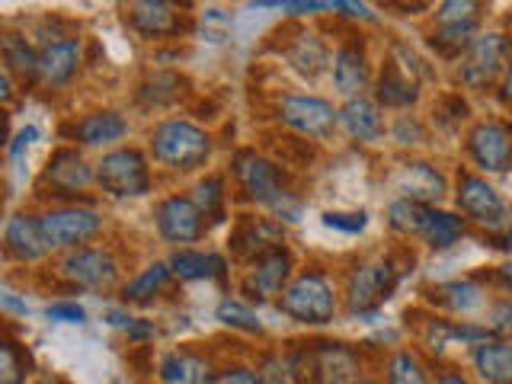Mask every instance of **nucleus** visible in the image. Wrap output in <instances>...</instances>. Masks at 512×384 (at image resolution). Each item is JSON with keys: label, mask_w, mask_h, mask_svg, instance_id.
Returning a JSON list of instances; mask_svg holds the SVG:
<instances>
[{"label": "nucleus", "mask_w": 512, "mask_h": 384, "mask_svg": "<svg viewBox=\"0 0 512 384\" xmlns=\"http://www.w3.org/2000/svg\"><path fill=\"white\" fill-rule=\"evenodd\" d=\"M324 224L336 231H346V234H359L368 224V215L365 212H327Z\"/></svg>", "instance_id": "43"}, {"label": "nucleus", "mask_w": 512, "mask_h": 384, "mask_svg": "<svg viewBox=\"0 0 512 384\" xmlns=\"http://www.w3.org/2000/svg\"><path fill=\"white\" fill-rule=\"evenodd\" d=\"M384 384H432V378L413 349H394L384 362Z\"/></svg>", "instance_id": "31"}, {"label": "nucleus", "mask_w": 512, "mask_h": 384, "mask_svg": "<svg viewBox=\"0 0 512 384\" xmlns=\"http://www.w3.org/2000/svg\"><path fill=\"white\" fill-rule=\"evenodd\" d=\"M96 183L116 199H138L151 192V167L138 148H116L100 157Z\"/></svg>", "instance_id": "8"}, {"label": "nucleus", "mask_w": 512, "mask_h": 384, "mask_svg": "<svg viewBox=\"0 0 512 384\" xmlns=\"http://www.w3.org/2000/svg\"><path fill=\"white\" fill-rule=\"evenodd\" d=\"M314 384H356L359 356L343 343H314L308 352Z\"/></svg>", "instance_id": "17"}, {"label": "nucleus", "mask_w": 512, "mask_h": 384, "mask_svg": "<svg viewBox=\"0 0 512 384\" xmlns=\"http://www.w3.org/2000/svg\"><path fill=\"white\" fill-rule=\"evenodd\" d=\"M509 64H512V36H506V32H480L468 52L458 58L455 80L461 90L487 93L500 87Z\"/></svg>", "instance_id": "2"}, {"label": "nucleus", "mask_w": 512, "mask_h": 384, "mask_svg": "<svg viewBox=\"0 0 512 384\" xmlns=\"http://www.w3.org/2000/svg\"><path fill=\"white\" fill-rule=\"evenodd\" d=\"M340 128L349 138L365 141V144L384 138V132H388V125H384V116H381V106L375 100H368V96H352V100L343 103Z\"/></svg>", "instance_id": "23"}, {"label": "nucleus", "mask_w": 512, "mask_h": 384, "mask_svg": "<svg viewBox=\"0 0 512 384\" xmlns=\"http://www.w3.org/2000/svg\"><path fill=\"white\" fill-rule=\"evenodd\" d=\"M397 189L404 192V199L420 205H439L448 192V180L439 167H432L429 160H410L397 173Z\"/></svg>", "instance_id": "18"}, {"label": "nucleus", "mask_w": 512, "mask_h": 384, "mask_svg": "<svg viewBox=\"0 0 512 384\" xmlns=\"http://www.w3.org/2000/svg\"><path fill=\"white\" fill-rule=\"evenodd\" d=\"M429 301L436 304L442 311H452V314H474L477 308H484V288H480L474 279H455V282H442L429 292Z\"/></svg>", "instance_id": "27"}, {"label": "nucleus", "mask_w": 512, "mask_h": 384, "mask_svg": "<svg viewBox=\"0 0 512 384\" xmlns=\"http://www.w3.org/2000/svg\"><path fill=\"white\" fill-rule=\"evenodd\" d=\"M487 327H490L496 336H503V340H512V298H503V301H496V304H493Z\"/></svg>", "instance_id": "42"}, {"label": "nucleus", "mask_w": 512, "mask_h": 384, "mask_svg": "<svg viewBox=\"0 0 512 384\" xmlns=\"http://www.w3.org/2000/svg\"><path fill=\"white\" fill-rule=\"evenodd\" d=\"M292 253L285 247H276L263 256H256V260L247 266L244 279H240V295L247 301H272L276 295H282L288 282H292Z\"/></svg>", "instance_id": "11"}, {"label": "nucleus", "mask_w": 512, "mask_h": 384, "mask_svg": "<svg viewBox=\"0 0 512 384\" xmlns=\"http://www.w3.org/2000/svg\"><path fill=\"white\" fill-rule=\"evenodd\" d=\"M29 375V352L20 343H0V384H23Z\"/></svg>", "instance_id": "35"}, {"label": "nucleus", "mask_w": 512, "mask_h": 384, "mask_svg": "<svg viewBox=\"0 0 512 384\" xmlns=\"http://www.w3.org/2000/svg\"><path fill=\"white\" fill-rule=\"evenodd\" d=\"M279 122L304 138H327L340 125V109L311 93H288L279 103Z\"/></svg>", "instance_id": "12"}, {"label": "nucleus", "mask_w": 512, "mask_h": 384, "mask_svg": "<svg viewBox=\"0 0 512 384\" xmlns=\"http://www.w3.org/2000/svg\"><path fill=\"white\" fill-rule=\"evenodd\" d=\"M0 87H4V90H0V93H4V100H13V74L10 71H0Z\"/></svg>", "instance_id": "52"}, {"label": "nucleus", "mask_w": 512, "mask_h": 384, "mask_svg": "<svg viewBox=\"0 0 512 384\" xmlns=\"http://www.w3.org/2000/svg\"><path fill=\"white\" fill-rule=\"evenodd\" d=\"M496 282H500L506 292H512V263H503V266H496Z\"/></svg>", "instance_id": "51"}, {"label": "nucleus", "mask_w": 512, "mask_h": 384, "mask_svg": "<svg viewBox=\"0 0 512 384\" xmlns=\"http://www.w3.org/2000/svg\"><path fill=\"white\" fill-rule=\"evenodd\" d=\"M279 311L298 324H330L336 314V288L327 279L324 269H304L288 282V288L279 295Z\"/></svg>", "instance_id": "4"}, {"label": "nucleus", "mask_w": 512, "mask_h": 384, "mask_svg": "<svg viewBox=\"0 0 512 384\" xmlns=\"http://www.w3.org/2000/svg\"><path fill=\"white\" fill-rule=\"evenodd\" d=\"M218 320L221 324H228L234 330H247V333H263V324H260V317H256L244 301H234V298H224L218 304Z\"/></svg>", "instance_id": "38"}, {"label": "nucleus", "mask_w": 512, "mask_h": 384, "mask_svg": "<svg viewBox=\"0 0 512 384\" xmlns=\"http://www.w3.org/2000/svg\"><path fill=\"white\" fill-rule=\"evenodd\" d=\"M333 87L340 90L346 100H352V96H359V90L368 87V80H372V68H368V55L365 48L356 45V42H346L336 48L333 55Z\"/></svg>", "instance_id": "21"}, {"label": "nucleus", "mask_w": 512, "mask_h": 384, "mask_svg": "<svg viewBox=\"0 0 512 384\" xmlns=\"http://www.w3.org/2000/svg\"><path fill=\"white\" fill-rule=\"evenodd\" d=\"M455 202L458 215L474 221L477 228H484L490 234H500L509 228V205L496 192V186L474 170H458L455 176Z\"/></svg>", "instance_id": "5"}, {"label": "nucleus", "mask_w": 512, "mask_h": 384, "mask_svg": "<svg viewBox=\"0 0 512 384\" xmlns=\"http://www.w3.org/2000/svg\"><path fill=\"white\" fill-rule=\"evenodd\" d=\"M4 308H10V311H20V314H26V311H29L26 304H20V301L13 298V292H4Z\"/></svg>", "instance_id": "53"}, {"label": "nucleus", "mask_w": 512, "mask_h": 384, "mask_svg": "<svg viewBox=\"0 0 512 384\" xmlns=\"http://www.w3.org/2000/svg\"><path fill=\"white\" fill-rule=\"evenodd\" d=\"M496 100H500V106L512 109V64L506 68L503 80H500V87H496Z\"/></svg>", "instance_id": "49"}, {"label": "nucleus", "mask_w": 512, "mask_h": 384, "mask_svg": "<svg viewBox=\"0 0 512 384\" xmlns=\"http://www.w3.org/2000/svg\"><path fill=\"white\" fill-rule=\"evenodd\" d=\"M471 365L484 384H512V340L493 336L471 349Z\"/></svg>", "instance_id": "24"}, {"label": "nucleus", "mask_w": 512, "mask_h": 384, "mask_svg": "<svg viewBox=\"0 0 512 384\" xmlns=\"http://www.w3.org/2000/svg\"><path fill=\"white\" fill-rule=\"evenodd\" d=\"M282 237H285V231H282L279 221L263 218V215H240L228 244H231V253L237 256V260L253 263L256 256L282 247Z\"/></svg>", "instance_id": "14"}, {"label": "nucleus", "mask_w": 512, "mask_h": 384, "mask_svg": "<svg viewBox=\"0 0 512 384\" xmlns=\"http://www.w3.org/2000/svg\"><path fill=\"white\" fill-rule=\"evenodd\" d=\"M58 276L74 288L103 292V288H112V282H116L119 263L106 247H77L58 260Z\"/></svg>", "instance_id": "9"}, {"label": "nucleus", "mask_w": 512, "mask_h": 384, "mask_svg": "<svg viewBox=\"0 0 512 384\" xmlns=\"http://www.w3.org/2000/svg\"><path fill=\"white\" fill-rule=\"evenodd\" d=\"M432 384H474L468 375H461L458 368H436V378Z\"/></svg>", "instance_id": "48"}, {"label": "nucleus", "mask_w": 512, "mask_h": 384, "mask_svg": "<svg viewBox=\"0 0 512 384\" xmlns=\"http://www.w3.org/2000/svg\"><path fill=\"white\" fill-rule=\"evenodd\" d=\"M231 173H234L237 186L244 189V196L250 202L269 205L279 218L295 221L298 202L292 199V192H288V176H285V170L276 164V160L256 154L253 148H244V151L234 154Z\"/></svg>", "instance_id": "1"}, {"label": "nucleus", "mask_w": 512, "mask_h": 384, "mask_svg": "<svg viewBox=\"0 0 512 384\" xmlns=\"http://www.w3.org/2000/svg\"><path fill=\"white\" fill-rule=\"evenodd\" d=\"M170 276H173L170 263H151L148 269L141 272V276H135L128 285H122V301L125 304L128 301H132V304H144V301L157 298L167 288Z\"/></svg>", "instance_id": "32"}, {"label": "nucleus", "mask_w": 512, "mask_h": 384, "mask_svg": "<svg viewBox=\"0 0 512 384\" xmlns=\"http://www.w3.org/2000/svg\"><path fill=\"white\" fill-rule=\"evenodd\" d=\"M192 202L199 205V212L205 218H218L224 212V202H228V189H224L221 176H205L196 186H192Z\"/></svg>", "instance_id": "33"}, {"label": "nucleus", "mask_w": 512, "mask_h": 384, "mask_svg": "<svg viewBox=\"0 0 512 384\" xmlns=\"http://www.w3.org/2000/svg\"><path fill=\"white\" fill-rule=\"evenodd\" d=\"M256 375H260L263 384H298V372L292 368V362L282 356H263Z\"/></svg>", "instance_id": "39"}, {"label": "nucleus", "mask_w": 512, "mask_h": 384, "mask_svg": "<svg viewBox=\"0 0 512 384\" xmlns=\"http://www.w3.org/2000/svg\"><path fill=\"white\" fill-rule=\"evenodd\" d=\"M157 231L170 244H192L205 234V215L199 212V205L186 196H170L157 205L154 212Z\"/></svg>", "instance_id": "15"}, {"label": "nucleus", "mask_w": 512, "mask_h": 384, "mask_svg": "<svg viewBox=\"0 0 512 384\" xmlns=\"http://www.w3.org/2000/svg\"><path fill=\"white\" fill-rule=\"evenodd\" d=\"M125 20L144 39H170V36H180L186 29L183 13H176V7L164 4V0H138V4H128Z\"/></svg>", "instance_id": "16"}, {"label": "nucleus", "mask_w": 512, "mask_h": 384, "mask_svg": "<svg viewBox=\"0 0 512 384\" xmlns=\"http://www.w3.org/2000/svg\"><path fill=\"white\" fill-rule=\"evenodd\" d=\"M151 157L170 170H196L212 157V138L186 119L160 122L148 138Z\"/></svg>", "instance_id": "3"}, {"label": "nucleus", "mask_w": 512, "mask_h": 384, "mask_svg": "<svg viewBox=\"0 0 512 384\" xmlns=\"http://www.w3.org/2000/svg\"><path fill=\"white\" fill-rule=\"evenodd\" d=\"M423 208H426V205L410 202V199H404V196L394 199V202L388 205V224H391V231H394V234H404V237L420 234Z\"/></svg>", "instance_id": "34"}, {"label": "nucleus", "mask_w": 512, "mask_h": 384, "mask_svg": "<svg viewBox=\"0 0 512 384\" xmlns=\"http://www.w3.org/2000/svg\"><path fill=\"white\" fill-rule=\"evenodd\" d=\"M416 100H420L416 77H410L394 58H388L375 77V103L384 109H410L416 106Z\"/></svg>", "instance_id": "20"}, {"label": "nucleus", "mask_w": 512, "mask_h": 384, "mask_svg": "<svg viewBox=\"0 0 512 384\" xmlns=\"http://www.w3.org/2000/svg\"><path fill=\"white\" fill-rule=\"evenodd\" d=\"M474 20H484V4H477V0H445V4H439L436 13H432V23L436 26L474 23Z\"/></svg>", "instance_id": "37"}, {"label": "nucleus", "mask_w": 512, "mask_h": 384, "mask_svg": "<svg viewBox=\"0 0 512 384\" xmlns=\"http://www.w3.org/2000/svg\"><path fill=\"white\" fill-rule=\"evenodd\" d=\"M128 135V122L119 116L116 109H100V112H90V116L77 119L71 125V138L87 144V148H100V144H112Z\"/></svg>", "instance_id": "26"}, {"label": "nucleus", "mask_w": 512, "mask_h": 384, "mask_svg": "<svg viewBox=\"0 0 512 384\" xmlns=\"http://www.w3.org/2000/svg\"><path fill=\"white\" fill-rule=\"evenodd\" d=\"M0 52H4V71H10L13 77H20L23 84L39 80V52L23 36H16V32H4V39H0Z\"/></svg>", "instance_id": "29"}, {"label": "nucleus", "mask_w": 512, "mask_h": 384, "mask_svg": "<svg viewBox=\"0 0 512 384\" xmlns=\"http://www.w3.org/2000/svg\"><path fill=\"white\" fill-rule=\"evenodd\" d=\"M176 84H183V77L180 74H151L144 84L138 87V100L141 103H148V106H167V103H176V90H167V87H176Z\"/></svg>", "instance_id": "36"}, {"label": "nucleus", "mask_w": 512, "mask_h": 384, "mask_svg": "<svg viewBox=\"0 0 512 384\" xmlns=\"http://www.w3.org/2000/svg\"><path fill=\"white\" fill-rule=\"evenodd\" d=\"M170 269L176 279L196 282V279H224L228 276V263L218 253H202V250H176L170 256Z\"/></svg>", "instance_id": "28"}, {"label": "nucleus", "mask_w": 512, "mask_h": 384, "mask_svg": "<svg viewBox=\"0 0 512 384\" xmlns=\"http://www.w3.org/2000/svg\"><path fill=\"white\" fill-rule=\"evenodd\" d=\"M39 138V132H36V128H23V132L20 135H16V141L10 144V157H16V154H20L23 148H26V144H32V141H36Z\"/></svg>", "instance_id": "50"}, {"label": "nucleus", "mask_w": 512, "mask_h": 384, "mask_svg": "<svg viewBox=\"0 0 512 384\" xmlns=\"http://www.w3.org/2000/svg\"><path fill=\"white\" fill-rule=\"evenodd\" d=\"M468 234V218H461L455 212H445L439 205H426L423 208V224H420V237L426 247L432 250H448L455 247L458 240Z\"/></svg>", "instance_id": "25"}, {"label": "nucleus", "mask_w": 512, "mask_h": 384, "mask_svg": "<svg viewBox=\"0 0 512 384\" xmlns=\"http://www.w3.org/2000/svg\"><path fill=\"white\" fill-rule=\"evenodd\" d=\"M39 221H42V234L48 240V250H77L103 228V218L80 205L48 208Z\"/></svg>", "instance_id": "10"}, {"label": "nucleus", "mask_w": 512, "mask_h": 384, "mask_svg": "<svg viewBox=\"0 0 512 384\" xmlns=\"http://www.w3.org/2000/svg\"><path fill=\"white\" fill-rule=\"evenodd\" d=\"M400 282V269L394 260H365L359 266L349 269L346 276V311L349 314H368L375 311L378 304H384Z\"/></svg>", "instance_id": "7"}, {"label": "nucleus", "mask_w": 512, "mask_h": 384, "mask_svg": "<svg viewBox=\"0 0 512 384\" xmlns=\"http://www.w3.org/2000/svg\"><path fill=\"white\" fill-rule=\"evenodd\" d=\"M4 253L20 263H36L48 253V240L42 234V221L26 212H16L4 224Z\"/></svg>", "instance_id": "19"}, {"label": "nucleus", "mask_w": 512, "mask_h": 384, "mask_svg": "<svg viewBox=\"0 0 512 384\" xmlns=\"http://www.w3.org/2000/svg\"><path fill=\"white\" fill-rule=\"evenodd\" d=\"M48 317H52V320H64V324H80V320H84L87 314L74 301H55V304H48Z\"/></svg>", "instance_id": "45"}, {"label": "nucleus", "mask_w": 512, "mask_h": 384, "mask_svg": "<svg viewBox=\"0 0 512 384\" xmlns=\"http://www.w3.org/2000/svg\"><path fill=\"white\" fill-rule=\"evenodd\" d=\"M122 330H125V336H128L132 343H144V340H151V336L157 333V327L148 324V320H141V317H132Z\"/></svg>", "instance_id": "46"}, {"label": "nucleus", "mask_w": 512, "mask_h": 384, "mask_svg": "<svg viewBox=\"0 0 512 384\" xmlns=\"http://www.w3.org/2000/svg\"><path fill=\"white\" fill-rule=\"evenodd\" d=\"M90 183H96V173L87 167V160L80 157L74 148H61L48 157V167L42 173L39 189H42V196H45V189H52L48 196L71 199V196H77V192H84Z\"/></svg>", "instance_id": "13"}, {"label": "nucleus", "mask_w": 512, "mask_h": 384, "mask_svg": "<svg viewBox=\"0 0 512 384\" xmlns=\"http://www.w3.org/2000/svg\"><path fill=\"white\" fill-rule=\"evenodd\" d=\"M464 151L480 176H496L512 170V122L509 119H477L464 135Z\"/></svg>", "instance_id": "6"}, {"label": "nucleus", "mask_w": 512, "mask_h": 384, "mask_svg": "<svg viewBox=\"0 0 512 384\" xmlns=\"http://www.w3.org/2000/svg\"><path fill=\"white\" fill-rule=\"evenodd\" d=\"M330 10H340L343 16H349V20H365V23L375 20V13L365 4H343V0H336V4H330Z\"/></svg>", "instance_id": "47"}, {"label": "nucleus", "mask_w": 512, "mask_h": 384, "mask_svg": "<svg viewBox=\"0 0 512 384\" xmlns=\"http://www.w3.org/2000/svg\"><path fill=\"white\" fill-rule=\"evenodd\" d=\"M77 68H80V39L48 42L39 52V80L52 90L71 84Z\"/></svg>", "instance_id": "22"}, {"label": "nucleus", "mask_w": 512, "mask_h": 384, "mask_svg": "<svg viewBox=\"0 0 512 384\" xmlns=\"http://www.w3.org/2000/svg\"><path fill=\"white\" fill-rule=\"evenodd\" d=\"M432 116H439L445 119L448 125H458L471 116V106L461 100V93H445L442 100L436 103V109H432Z\"/></svg>", "instance_id": "41"}, {"label": "nucleus", "mask_w": 512, "mask_h": 384, "mask_svg": "<svg viewBox=\"0 0 512 384\" xmlns=\"http://www.w3.org/2000/svg\"><path fill=\"white\" fill-rule=\"evenodd\" d=\"M356 384H378V381H372V378H359Z\"/></svg>", "instance_id": "54"}, {"label": "nucleus", "mask_w": 512, "mask_h": 384, "mask_svg": "<svg viewBox=\"0 0 512 384\" xmlns=\"http://www.w3.org/2000/svg\"><path fill=\"white\" fill-rule=\"evenodd\" d=\"M215 384H263L260 375H256V368H247V365H228L221 368Z\"/></svg>", "instance_id": "44"}, {"label": "nucleus", "mask_w": 512, "mask_h": 384, "mask_svg": "<svg viewBox=\"0 0 512 384\" xmlns=\"http://www.w3.org/2000/svg\"><path fill=\"white\" fill-rule=\"evenodd\" d=\"M391 138H394L397 144H404V148H407V144L413 148V144H423V141H426V128H423L420 119L410 116V112H407V116H397V119H394V125H391Z\"/></svg>", "instance_id": "40"}, {"label": "nucleus", "mask_w": 512, "mask_h": 384, "mask_svg": "<svg viewBox=\"0 0 512 384\" xmlns=\"http://www.w3.org/2000/svg\"><path fill=\"white\" fill-rule=\"evenodd\" d=\"M288 64L304 74V77H320L327 71V64H330V55H327V45L320 42L317 36H308V32H301V36L288 45V52H285Z\"/></svg>", "instance_id": "30"}]
</instances>
